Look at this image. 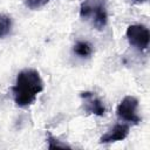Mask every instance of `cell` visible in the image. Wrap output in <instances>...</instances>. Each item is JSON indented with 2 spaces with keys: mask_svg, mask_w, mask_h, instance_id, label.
<instances>
[{
  "mask_svg": "<svg viewBox=\"0 0 150 150\" xmlns=\"http://www.w3.org/2000/svg\"><path fill=\"white\" fill-rule=\"evenodd\" d=\"M43 90V82L38 70H21L12 87L13 100L18 107L25 108L35 102L36 96Z\"/></svg>",
  "mask_w": 150,
  "mask_h": 150,
  "instance_id": "1",
  "label": "cell"
},
{
  "mask_svg": "<svg viewBox=\"0 0 150 150\" xmlns=\"http://www.w3.org/2000/svg\"><path fill=\"white\" fill-rule=\"evenodd\" d=\"M80 18L90 20L96 29H103L108 22L107 0H83L80 6Z\"/></svg>",
  "mask_w": 150,
  "mask_h": 150,
  "instance_id": "2",
  "label": "cell"
},
{
  "mask_svg": "<svg viewBox=\"0 0 150 150\" xmlns=\"http://www.w3.org/2000/svg\"><path fill=\"white\" fill-rule=\"evenodd\" d=\"M137 109H138V100L132 95H127L117 105L116 114L121 121H124L128 124L129 123L137 124L141 122V117L137 114Z\"/></svg>",
  "mask_w": 150,
  "mask_h": 150,
  "instance_id": "3",
  "label": "cell"
},
{
  "mask_svg": "<svg viewBox=\"0 0 150 150\" xmlns=\"http://www.w3.org/2000/svg\"><path fill=\"white\" fill-rule=\"evenodd\" d=\"M125 36L129 43L138 50H145L149 47L150 34L148 28L143 25H130L127 28Z\"/></svg>",
  "mask_w": 150,
  "mask_h": 150,
  "instance_id": "4",
  "label": "cell"
},
{
  "mask_svg": "<svg viewBox=\"0 0 150 150\" xmlns=\"http://www.w3.org/2000/svg\"><path fill=\"white\" fill-rule=\"evenodd\" d=\"M83 104L84 111L88 114H93L96 116H103L105 112V108L103 102L95 95V93L91 91H83L80 95Z\"/></svg>",
  "mask_w": 150,
  "mask_h": 150,
  "instance_id": "5",
  "label": "cell"
},
{
  "mask_svg": "<svg viewBox=\"0 0 150 150\" xmlns=\"http://www.w3.org/2000/svg\"><path fill=\"white\" fill-rule=\"evenodd\" d=\"M129 129L130 128L128 123H117L100 138V143L108 144V143H115L118 141H123L129 135Z\"/></svg>",
  "mask_w": 150,
  "mask_h": 150,
  "instance_id": "6",
  "label": "cell"
},
{
  "mask_svg": "<svg viewBox=\"0 0 150 150\" xmlns=\"http://www.w3.org/2000/svg\"><path fill=\"white\" fill-rule=\"evenodd\" d=\"M73 52L80 57H89L93 54V47L88 41H77L73 47Z\"/></svg>",
  "mask_w": 150,
  "mask_h": 150,
  "instance_id": "7",
  "label": "cell"
},
{
  "mask_svg": "<svg viewBox=\"0 0 150 150\" xmlns=\"http://www.w3.org/2000/svg\"><path fill=\"white\" fill-rule=\"evenodd\" d=\"M12 28V19L7 14H0V39L9 34Z\"/></svg>",
  "mask_w": 150,
  "mask_h": 150,
  "instance_id": "8",
  "label": "cell"
},
{
  "mask_svg": "<svg viewBox=\"0 0 150 150\" xmlns=\"http://www.w3.org/2000/svg\"><path fill=\"white\" fill-rule=\"evenodd\" d=\"M25 6L29 9H39L41 7H43L45 5H47L49 2V0H23Z\"/></svg>",
  "mask_w": 150,
  "mask_h": 150,
  "instance_id": "9",
  "label": "cell"
},
{
  "mask_svg": "<svg viewBox=\"0 0 150 150\" xmlns=\"http://www.w3.org/2000/svg\"><path fill=\"white\" fill-rule=\"evenodd\" d=\"M47 142H48V149H57V148H70L69 145H67L66 143H61L57 138L53 137L52 135L48 136L47 138Z\"/></svg>",
  "mask_w": 150,
  "mask_h": 150,
  "instance_id": "10",
  "label": "cell"
},
{
  "mask_svg": "<svg viewBox=\"0 0 150 150\" xmlns=\"http://www.w3.org/2000/svg\"><path fill=\"white\" fill-rule=\"evenodd\" d=\"M137 1H143V0H137Z\"/></svg>",
  "mask_w": 150,
  "mask_h": 150,
  "instance_id": "11",
  "label": "cell"
}]
</instances>
